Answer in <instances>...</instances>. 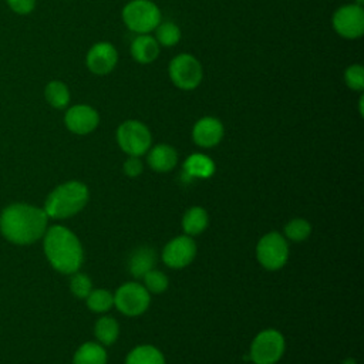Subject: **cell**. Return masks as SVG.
<instances>
[{
    "instance_id": "1",
    "label": "cell",
    "mask_w": 364,
    "mask_h": 364,
    "mask_svg": "<svg viewBox=\"0 0 364 364\" xmlns=\"http://www.w3.org/2000/svg\"><path fill=\"white\" fill-rule=\"evenodd\" d=\"M47 220L48 216L44 209L26 203H14L3 210L0 229L10 242L30 245L46 233Z\"/></svg>"
},
{
    "instance_id": "2",
    "label": "cell",
    "mask_w": 364,
    "mask_h": 364,
    "mask_svg": "<svg viewBox=\"0 0 364 364\" xmlns=\"http://www.w3.org/2000/svg\"><path fill=\"white\" fill-rule=\"evenodd\" d=\"M44 252L51 266L61 273H75L82 264V246L67 228L55 225L46 232Z\"/></svg>"
},
{
    "instance_id": "3",
    "label": "cell",
    "mask_w": 364,
    "mask_h": 364,
    "mask_svg": "<svg viewBox=\"0 0 364 364\" xmlns=\"http://www.w3.org/2000/svg\"><path fill=\"white\" fill-rule=\"evenodd\" d=\"M88 200V188L78 182L70 181L57 186L46 199L44 212L48 218L63 219L78 213Z\"/></svg>"
},
{
    "instance_id": "4",
    "label": "cell",
    "mask_w": 364,
    "mask_h": 364,
    "mask_svg": "<svg viewBox=\"0 0 364 364\" xmlns=\"http://www.w3.org/2000/svg\"><path fill=\"white\" fill-rule=\"evenodd\" d=\"M122 21L136 34H149L161 23V10L151 0H131L122 9Z\"/></svg>"
},
{
    "instance_id": "5",
    "label": "cell",
    "mask_w": 364,
    "mask_h": 364,
    "mask_svg": "<svg viewBox=\"0 0 364 364\" xmlns=\"http://www.w3.org/2000/svg\"><path fill=\"white\" fill-rule=\"evenodd\" d=\"M168 74L175 87L183 91H192L202 82L203 68L196 57L188 53H182L171 60L168 65Z\"/></svg>"
},
{
    "instance_id": "6",
    "label": "cell",
    "mask_w": 364,
    "mask_h": 364,
    "mask_svg": "<svg viewBox=\"0 0 364 364\" xmlns=\"http://www.w3.org/2000/svg\"><path fill=\"white\" fill-rule=\"evenodd\" d=\"M117 141L119 148L129 156H141L151 148L152 136L144 122L128 119L118 127Z\"/></svg>"
},
{
    "instance_id": "7",
    "label": "cell",
    "mask_w": 364,
    "mask_h": 364,
    "mask_svg": "<svg viewBox=\"0 0 364 364\" xmlns=\"http://www.w3.org/2000/svg\"><path fill=\"white\" fill-rule=\"evenodd\" d=\"M256 256L264 269L279 270L289 259L287 240L277 232H269L257 242Z\"/></svg>"
},
{
    "instance_id": "8",
    "label": "cell",
    "mask_w": 364,
    "mask_h": 364,
    "mask_svg": "<svg viewBox=\"0 0 364 364\" xmlns=\"http://www.w3.org/2000/svg\"><path fill=\"white\" fill-rule=\"evenodd\" d=\"M284 353V337L277 330L260 331L252 341L250 358L255 364H274Z\"/></svg>"
},
{
    "instance_id": "9",
    "label": "cell",
    "mask_w": 364,
    "mask_h": 364,
    "mask_svg": "<svg viewBox=\"0 0 364 364\" xmlns=\"http://www.w3.org/2000/svg\"><path fill=\"white\" fill-rule=\"evenodd\" d=\"M151 297L144 284L136 282H128L118 287L114 294L115 307L125 316H139L149 306Z\"/></svg>"
},
{
    "instance_id": "10",
    "label": "cell",
    "mask_w": 364,
    "mask_h": 364,
    "mask_svg": "<svg viewBox=\"0 0 364 364\" xmlns=\"http://www.w3.org/2000/svg\"><path fill=\"white\" fill-rule=\"evenodd\" d=\"M334 31L347 40L360 38L364 33V10L353 3L338 7L331 18Z\"/></svg>"
},
{
    "instance_id": "11",
    "label": "cell",
    "mask_w": 364,
    "mask_h": 364,
    "mask_svg": "<svg viewBox=\"0 0 364 364\" xmlns=\"http://www.w3.org/2000/svg\"><path fill=\"white\" fill-rule=\"evenodd\" d=\"M196 255V245L188 235L178 236L169 240L162 250V260L172 269H182L188 266Z\"/></svg>"
},
{
    "instance_id": "12",
    "label": "cell",
    "mask_w": 364,
    "mask_h": 364,
    "mask_svg": "<svg viewBox=\"0 0 364 364\" xmlns=\"http://www.w3.org/2000/svg\"><path fill=\"white\" fill-rule=\"evenodd\" d=\"M118 63V51L108 41L95 43L87 53V68L95 75L109 74Z\"/></svg>"
},
{
    "instance_id": "13",
    "label": "cell",
    "mask_w": 364,
    "mask_h": 364,
    "mask_svg": "<svg viewBox=\"0 0 364 364\" xmlns=\"http://www.w3.org/2000/svg\"><path fill=\"white\" fill-rule=\"evenodd\" d=\"M64 124L71 132L77 135H87L98 127L100 114L95 108L87 104L73 105L65 111Z\"/></svg>"
},
{
    "instance_id": "14",
    "label": "cell",
    "mask_w": 364,
    "mask_h": 364,
    "mask_svg": "<svg viewBox=\"0 0 364 364\" xmlns=\"http://www.w3.org/2000/svg\"><path fill=\"white\" fill-rule=\"evenodd\" d=\"M223 124L215 117H203L196 121L192 129V139L202 148H212L223 138Z\"/></svg>"
},
{
    "instance_id": "15",
    "label": "cell",
    "mask_w": 364,
    "mask_h": 364,
    "mask_svg": "<svg viewBox=\"0 0 364 364\" xmlns=\"http://www.w3.org/2000/svg\"><path fill=\"white\" fill-rule=\"evenodd\" d=\"M159 44L149 34H138L131 43V55L139 64H149L159 55Z\"/></svg>"
},
{
    "instance_id": "16",
    "label": "cell",
    "mask_w": 364,
    "mask_h": 364,
    "mask_svg": "<svg viewBox=\"0 0 364 364\" xmlns=\"http://www.w3.org/2000/svg\"><path fill=\"white\" fill-rule=\"evenodd\" d=\"M176 162L178 154L171 145L158 144L148 152V164L156 172H168L175 168Z\"/></svg>"
},
{
    "instance_id": "17",
    "label": "cell",
    "mask_w": 364,
    "mask_h": 364,
    "mask_svg": "<svg viewBox=\"0 0 364 364\" xmlns=\"http://www.w3.org/2000/svg\"><path fill=\"white\" fill-rule=\"evenodd\" d=\"M156 253L151 247H139L129 257V272L134 277H142L146 272L154 269Z\"/></svg>"
},
{
    "instance_id": "18",
    "label": "cell",
    "mask_w": 364,
    "mask_h": 364,
    "mask_svg": "<svg viewBox=\"0 0 364 364\" xmlns=\"http://www.w3.org/2000/svg\"><path fill=\"white\" fill-rule=\"evenodd\" d=\"M73 364H107V351L100 343H84L75 351Z\"/></svg>"
},
{
    "instance_id": "19",
    "label": "cell",
    "mask_w": 364,
    "mask_h": 364,
    "mask_svg": "<svg viewBox=\"0 0 364 364\" xmlns=\"http://www.w3.org/2000/svg\"><path fill=\"white\" fill-rule=\"evenodd\" d=\"M208 223H209L208 213L200 206L189 208L182 218V228L188 236L200 235L208 228Z\"/></svg>"
},
{
    "instance_id": "20",
    "label": "cell",
    "mask_w": 364,
    "mask_h": 364,
    "mask_svg": "<svg viewBox=\"0 0 364 364\" xmlns=\"http://www.w3.org/2000/svg\"><path fill=\"white\" fill-rule=\"evenodd\" d=\"M183 169L188 176L209 178L215 171V165L209 156L203 154H192L186 158L183 164Z\"/></svg>"
},
{
    "instance_id": "21",
    "label": "cell",
    "mask_w": 364,
    "mask_h": 364,
    "mask_svg": "<svg viewBox=\"0 0 364 364\" xmlns=\"http://www.w3.org/2000/svg\"><path fill=\"white\" fill-rule=\"evenodd\" d=\"M125 364H165V358L156 347L142 344L129 351Z\"/></svg>"
},
{
    "instance_id": "22",
    "label": "cell",
    "mask_w": 364,
    "mask_h": 364,
    "mask_svg": "<svg viewBox=\"0 0 364 364\" xmlns=\"http://www.w3.org/2000/svg\"><path fill=\"white\" fill-rule=\"evenodd\" d=\"M44 97L51 107L57 109H63L70 102V90L63 81L53 80L46 85Z\"/></svg>"
},
{
    "instance_id": "23",
    "label": "cell",
    "mask_w": 364,
    "mask_h": 364,
    "mask_svg": "<svg viewBox=\"0 0 364 364\" xmlns=\"http://www.w3.org/2000/svg\"><path fill=\"white\" fill-rule=\"evenodd\" d=\"M94 331H95V337L100 341V344L109 346L118 338L119 327H118V323L115 318H112L109 316H102L101 318L97 320Z\"/></svg>"
},
{
    "instance_id": "24",
    "label": "cell",
    "mask_w": 364,
    "mask_h": 364,
    "mask_svg": "<svg viewBox=\"0 0 364 364\" xmlns=\"http://www.w3.org/2000/svg\"><path fill=\"white\" fill-rule=\"evenodd\" d=\"M155 40L162 47H173L181 40V28L172 21H164L156 26Z\"/></svg>"
},
{
    "instance_id": "25",
    "label": "cell",
    "mask_w": 364,
    "mask_h": 364,
    "mask_svg": "<svg viewBox=\"0 0 364 364\" xmlns=\"http://www.w3.org/2000/svg\"><path fill=\"white\" fill-rule=\"evenodd\" d=\"M87 306L95 313L108 311L114 306V294L105 289H95L88 293L85 297Z\"/></svg>"
},
{
    "instance_id": "26",
    "label": "cell",
    "mask_w": 364,
    "mask_h": 364,
    "mask_svg": "<svg viewBox=\"0 0 364 364\" xmlns=\"http://www.w3.org/2000/svg\"><path fill=\"white\" fill-rule=\"evenodd\" d=\"M144 287L148 290V293H154V294H159L164 293L168 289V277L164 272L156 270V269H151L149 272H146L144 276Z\"/></svg>"
},
{
    "instance_id": "27",
    "label": "cell",
    "mask_w": 364,
    "mask_h": 364,
    "mask_svg": "<svg viewBox=\"0 0 364 364\" xmlns=\"http://www.w3.org/2000/svg\"><path fill=\"white\" fill-rule=\"evenodd\" d=\"M311 233V226L306 219L296 218L291 219L286 226H284V236L293 242H301L307 239Z\"/></svg>"
},
{
    "instance_id": "28",
    "label": "cell",
    "mask_w": 364,
    "mask_h": 364,
    "mask_svg": "<svg viewBox=\"0 0 364 364\" xmlns=\"http://www.w3.org/2000/svg\"><path fill=\"white\" fill-rule=\"evenodd\" d=\"M344 82L353 91L364 88V68L361 64H351L344 71Z\"/></svg>"
},
{
    "instance_id": "29",
    "label": "cell",
    "mask_w": 364,
    "mask_h": 364,
    "mask_svg": "<svg viewBox=\"0 0 364 364\" xmlns=\"http://www.w3.org/2000/svg\"><path fill=\"white\" fill-rule=\"evenodd\" d=\"M70 289L71 291L80 297V299H85L88 296V293L92 290L91 286V280L87 274L84 273H75L70 282Z\"/></svg>"
},
{
    "instance_id": "30",
    "label": "cell",
    "mask_w": 364,
    "mask_h": 364,
    "mask_svg": "<svg viewBox=\"0 0 364 364\" xmlns=\"http://www.w3.org/2000/svg\"><path fill=\"white\" fill-rule=\"evenodd\" d=\"M9 7L17 14H30L36 7V0H6Z\"/></svg>"
},
{
    "instance_id": "31",
    "label": "cell",
    "mask_w": 364,
    "mask_h": 364,
    "mask_svg": "<svg viewBox=\"0 0 364 364\" xmlns=\"http://www.w3.org/2000/svg\"><path fill=\"white\" fill-rule=\"evenodd\" d=\"M124 172H125L129 178L139 176L141 172H142V162H141L139 156H129V158L124 162Z\"/></svg>"
},
{
    "instance_id": "32",
    "label": "cell",
    "mask_w": 364,
    "mask_h": 364,
    "mask_svg": "<svg viewBox=\"0 0 364 364\" xmlns=\"http://www.w3.org/2000/svg\"><path fill=\"white\" fill-rule=\"evenodd\" d=\"M343 364H355V361L353 358H347L343 361Z\"/></svg>"
}]
</instances>
